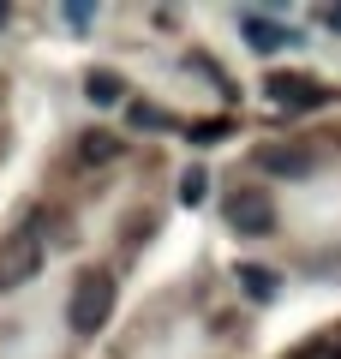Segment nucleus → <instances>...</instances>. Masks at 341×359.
Wrapping results in <instances>:
<instances>
[{"label":"nucleus","instance_id":"f257e3e1","mask_svg":"<svg viewBox=\"0 0 341 359\" xmlns=\"http://www.w3.org/2000/svg\"><path fill=\"white\" fill-rule=\"evenodd\" d=\"M114 294H120V282H114L108 269H84L72 287V299H66V323H72V335H96L102 323L114 318Z\"/></svg>","mask_w":341,"mask_h":359},{"label":"nucleus","instance_id":"f03ea898","mask_svg":"<svg viewBox=\"0 0 341 359\" xmlns=\"http://www.w3.org/2000/svg\"><path fill=\"white\" fill-rule=\"evenodd\" d=\"M42 276V233L36 228H13L0 240V287H25Z\"/></svg>","mask_w":341,"mask_h":359},{"label":"nucleus","instance_id":"7ed1b4c3","mask_svg":"<svg viewBox=\"0 0 341 359\" xmlns=\"http://www.w3.org/2000/svg\"><path fill=\"white\" fill-rule=\"evenodd\" d=\"M227 228L246 233V240H264V233H276V198H269L264 186H240V192L227 198Z\"/></svg>","mask_w":341,"mask_h":359},{"label":"nucleus","instance_id":"20e7f679","mask_svg":"<svg viewBox=\"0 0 341 359\" xmlns=\"http://www.w3.org/2000/svg\"><path fill=\"white\" fill-rule=\"evenodd\" d=\"M269 102L276 108H323L329 102V90L317 84V78H269Z\"/></svg>","mask_w":341,"mask_h":359},{"label":"nucleus","instance_id":"39448f33","mask_svg":"<svg viewBox=\"0 0 341 359\" xmlns=\"http://www.w3.org/2000/svg\"><path fill=\"white\" fill-rule=\"evenodd\" d=\"M258 168H264V174H281V180H305L312 174V156L293 150V144H264V150H258Z\"/></svg>","mask_w":341,"mask_h":359},{"label":"nucleus","instance_id":"423d86ee","mask_svg":"<svg viewBox=\"0 0 341 359\" xmlns=\"http://www.w3.org/2000/svg\"><path fill=\"white\" fill-rule=\"evenodd\" d=\"M240 30H246V42H252L258 54H276L281 42H300L288 25H276V18H264V13H240Z\"/></svg>","mask_w":341,"mask_h":359},{"label":"nucleus","instance_id":"0eeeda50","mask_svg":"<svg viewBox=\"0 0 341 359\" xmlns=\"http://www.w3.org/2000/svg\"><path fill=\"white\" fill-rule=\"evenodd\" d=\"M90 102H96V108H114V102H120V96H126V78H120V72H90Z\"/></svg>","mask_w":341,"mask_h":359},{"label":"nucleus","instance_id":"6e6552de","mask_svg":"<svg viewBox=\"0 0 341 359\" xmlns=\"http://www.w3.org/2000/svg\"><path fill=\"white\" fill-rule=\"evenodd\" d=\"M240 287L258 299V306H264V299H276V276H269L264 264H246V269H240Z\"/></svg>","mask_w":341,"mask_h":359},{"label":"nucleus","instance_id":"1a4fd4ad","mask_svg":"<svg viewBox=\"0 0 341 359\" xmlns=\"http://www.w3.org/2000/svg\"><path fill=\"white\" fill-rule=\"evenodd\" d=\"M78 156H84V162H114V156H120V138H108V132H90V138L78 144Z\"/></svg>","mask_w":341,"mask_h":359},{"label":"nucleus","instance_id":"9d476101","mask_svg":"<svg viewBox=\"0 0 341 359\" xmlns=\"http://www.w3.org/2000/svg\"><path fill=\"white\" fill-rule=\"evenodd\" d=\"M288 359H341V341L335 335H312V341H300Z\"/></svg>","mask_w":341,"mask_h":359},{"label":"nucleus","instance_id":"9b49d317","mask_svg":"<svg viewBox=\"0 0 341 359\" xmlns=\"http://www.w3.org/2000/svg\"><path fill=\"white\" fill-rule=\"evenodd\" d=\"M132 126H174V120H168L156 102H132Z\"/></svg>","mask_w":341,"mask_h":359},{"label":"nucleus","instance_id":"f8f14e48","mask_svg":"<svg viewBox=\"0 0 341 359\" xmlns=\"http://www.w3.org/2000/svg\"><path fill=\"white\" fill-rule=\"evenodd\" d=\"M203 192H210L203 174H186V180H180V204H203Z\"/></svg>","mask_w":341,"mask_h":359},{"label":"nucleus","instance_id":"ddd939ff","mask_svg":"<svg viewBox=\"0 0 341 359\" xmlns=\"http://www.w3.org/2000/svg\"><path fill=\"white\" fill-rule=\"evenodd\" d=\"M222 132H227V120H198V126H192L186 138H198V144H215Z\"/></svg>","mask_w":341,"mask_h":359},{"label":"nucleus","instance_id":"4468645a","mask_svg":"<svg viewBox=\"0 0 341 359\" xmlns=\"http://www.w3.org/2000/svg\"><path fill=\"white\" fill-rule=\"evenodd\" d=\"M90 18H96V13H90V6H66V25H72V30H84Z\"/></svg>","mask_w":341,"mask_h":359},{"label":"nucleus","instance_id":"2eb2a0df","mask_svg":"<svg viewBox=\"0 0 341 359\" xmlns=\"http://www.w3.org/2000/svg\"><path fill=\"white\" fill-rule=\"evenodd\" d=\"M323 18H329V30H341V6H329V13H323Z\"/></svg>","mask_w":341,"mask_h":359},{"label":"nucleus","instance_id":"dca6fc26","mask_svg":"<svg viewBox=\"0 0 341 359\" xmlns=\"http://www.w3.org/2000/svg\"><path fill=\"white\" fill-rule=\"evenodd\" d=\"M0 25H6V6H0Z\"/></svg>","mask_w":341,"mask_h":359}]
</instances>
